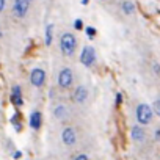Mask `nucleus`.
I'll list each match as a JSON object with an SVG mask.
<instances>
[{"mask_svg":"<svg viewBox=\"0 0 160 160\" xmlns=\"http://www.w3.org/2000/svg\"><path fill=\"white\" fill-rule=\"evenodd\" d=\"M74 28L80 32V30H82V28H83V22H82V21H80V19H75V21H74Z\"/></svg>","mask_w":160,"mask_h":160,"instance_id":"obj_18","label":"nucleus"},{"mask_svg":"<svg viewBox=\"0 0 160 160\" xmlns=\"http://www.w3.org/2000/svg\"><path fill=\"white\" fill-rule=\"evenodd\" d=\"M152 112H154L157 116H160V99H157V101L154 102V105H152Z\"/></svg>","mask_w":160,"mask_h":160,"instance_id":"obj_17","label":"nucleus"},{"mask_svg":"<svg viewBox=\"0 0 160 160\" xmlns=\"http://www.w3.org/2000/svg\"><path fill=\"white\" fill-rule=\"evenodd\" d=\"M87 99H88V90H87V87H83V85L77 87L75 91H74V94H72V101L75 104H83V102H87Z\"/></svg>","mask_w":160,"mask_h":160,"instance_id":"obj_8","label":"nucleus"},{"mask_svg":"<svg viewBox=\"0 0 160 160\" xmlns=\"http://www.w3.org/2000/svg\"><path fill=\"white\" fill-rule=\"evenodd\" d=\"M122 13L124 14H133L135 13V5L132 2H124L122 3Z\"/></svg>","mask_w":160,"mask_h":160,"instance_id":"obj_15","label":"nucleus"},{"mask_svg":"<svg viewBox=\"0 0 160 160\" xmlns=\"http://www.w3.org/2000/svg\"><path fill=\"white\" fill-rule=\"evenodd\" d=\"M61 140H63V143H64L66 146H74L75 141H77L75 130H74L72 127H66V129H63V132H61Z\"/></svg>","mask_w":160,"mask_h":160,"instance_id":"obj_7","label":"nucleus"},{"mask_svg":"<svg viewBox=\"0 0 160 160\" xmlns=\"http://www.w3.org/2000/svg\"><path fill=\"white\" fill-rule=\"evenodd\" d=\"M0 38H2V30H0Z\"/></svg>","mask_w":160,"mask_h":160,"instance_id":"obj_25","label":"nucleus"},{"mask_svg":"<svg viewBox=\"0 0 160 160\" xmlns=\"http://www.w3.org/2000/svg\"><path fill=\"white\" fill-rule=\"evenodd\" d=\"M85 33H87V36H88L90 39H93V38L96 36V28H94V27H87V28H85Z\"/></svg>","mask_w":160,"mask_h":160,"instance_id":"obj_16","label":"nucleus"},{"mask_svg":"<svg viewBox=\"0 0 160 160\" xmlns=\"http://www.w3.org/2000/svg\"><path fill=\"white\" fill-rule=\"evenodd\" d=\"M41 124H42V115H41V112H33L30 115V127L35 129V130H38L41 127Z\"/></svg>","mask_w":160,"mask_h":160,"instance_id":"obj_10","label":"nucleus"},{"mask_svg":"<svg viewBox=\"0 0 160 160\" xmlns=\"http://www.w3.org/2000/svg\"><path fill=\"white\" fill-rule=\"evenodd\" d=\"M30 10V2L28 0H14V3H13V16L18 18V19H24L27 16Z\"/></svg>","mask_w":160,"mask_h":160,"instance_id":"obj_5","label":"nucleus"},{"mask_svg":"<svg viewBox=\"0 0 160 160\" xmlns=\"http://www.w3.org/2000/svg\"><path fill=\"white\" fill-rule=\"evenodd\" d=\"M75 49H77L75 36L71 32H64L60 36V50H61V53L66 55V57H72L75 53Z\"/></svg>","mask_w":160,"mask_h":160,"instance_id":"obj_1","label":"nucleus"},{"mask_svg":"<svg viewBox=\"0 0 160 160\" xmlns=\"http://www.w3.org/2000/svg\"><path fill=\"white\" fill-rule=\"evenodd\" d=\"M53 116H55L57 119H64V118L68 116L66 105H63V104H58V105L53 108Z\"/></svg>","mask_w":160,"mask_h":160,"instance_id":"obj_12","label":"nucleus"},{"mask_svg":"<svg viewBox=\"0 0 160 160\" xmlns=\"http://www.w3.org/2000/svg\"><path fill=\"white\" fill-rule=\"evenodd\" d=\"M121 102H122V94L118 93V94H116V105H119Z\"/></svg>","mask_w":160,"mask_h":160,"instance_id":"obj_20","label":"nucleus"},{"mask_svg":"<svg viewBox=\"0 0 160 160\" xmlns=\"http://www.w3.org/2000/svg\"><path fill=\"white\" fill-rule=\"evenodd\" d=\"M57 82H58V87L63 88V90H68L72 87L74 83V74L69 68H63L60 72H58V78H57Z\"/></svg>","mask_w":160,"mask_h":160,"instance_id":"obj_3","label":"nucleus"},{"mask_svg":"<svg viewBox=\"0 0 160 160\" xmlns=\"http://www.w3.org/2000/svg\"><path fill=\"white\" fill-rule=\"evenodd\" d=\"M74 160H90V157H88L87 154H78Z\"/></svg>","mask_w":160,"mask_h":160,"instance_id":"obj_19","label":"nucleus"},{"mask_svg":"<svg viewBox=\"0 0 160 160\" xmlns=\"http://www.w3.org/2000/svg\"><path fill=\"white\" fill-rule=\"evenodd\" d=\"M130 137H132L133 141H143V140H144V130H143V127H140V126L132 127Z\"/></svg>","mask_w":160,"mask_h":160,"instance_id":"obj_11","label":"nucleus"},{"mask_svg":"<svg viewBox=\"0 0 160 160\" xmlns=\"http://www.w3.org/2000/svg\"><path fill=\"white\" fill-rule=\"evenodd\" d=\"M152 107H149L148 104H140L137 107V121L141 124V126H146L152 121Z\"/></svg>","mask_w":160,"mask_h":160,"instance_id":"obj_2","label":"nucleus"},{"mask_svg":"<svg viewBox=\"0 0 160 160\" xmlns=\"http://www.w3.org/2000/svg\"><path fill=\"white\" fill-rule=\"evenodd\" d=\"M80 2H82V5H88V3H90V0H80Z\"/></svg>","mask_w":160,"mask_h":160,"instance_id":"obj_23","label":"nucleus"},{"mask_svg":"<svg viewBox=\"0 0 160 160\" xmlns=\"http://www.w3.org/2000/svg\"><path fill=\"white\" fill-rule=\"evenodd\" d=\"M80 63L87 68H91L96 63V50L93 46H85L82 53H80Z\"/></svg>","mask_w":160,"mask_h":160,"instance_id":"obj_4","label":"nucleus"},{"mask_svg":"<svg viewBox=\"0 0 160 160\" xmlns=\"http://www.w3.org/2000/svg\"><path fill=\"white\" fill-rule=\"evenodd\" d=\"M155 138H160V130H157V133H155Z\"/></svg>","mask_w":160,"mask_h":160,"instance_id":"obj_24","label":"nucleus"},{"mask_svg":"<svg viewBox=\"0 0 160 160\" xmlns=\"http://www.w3.org/2000/svg\"><path fill=\"white\" fill-rule=\"evenodd\" d=\"M10 122H11V126L16 129V132H21V130H22V124H21V116H19V113H14V115L11 116Z\"/></svg>","mask_w":160,"mask_h":160,"instance_id":"obj_14","label":"nucleus"},{"mask_svg":"<svg viewBox=\"0 0 160 160\" xmlns=\"http://www.w3.org/2000/svg\"><path fill=\"white\" fill-rule=\"evenodd\" d=\"M11 104H13L14 107H18V108L24 105V99H22V90H21V87H19V85L13 87V90H11Z\"/></svg>","mask_w":160,"mask_h":160,"instance_id":"obj_9","label":"nucleus"},{"mask_svg":"<svg viewBox=\"0 0 160 160\" xmlns=\"http://www.w3.org/2000/svg\"><path fill=\"white\" fill-rule=\"evenodd\" d=\"M30 82H32V85L36 87V88L44 87V83H46V72H44V69L35 68V69L30 72Z\"/></svg>","mask_w":160,"mask_h":160,"instance_id":"obj_6","label":"nucleus"},{"mask_svg":"<svg viewBox=\"0 0 160 160\" xmlns=\"http://www.w3.org/2000/svg\"><path fill=\"white\" fill-rule=\"evenodd\" d=\"M52 39H53V25L49 24L46 27V35H44V44L46 46H50L52 44Z\"/></svg>","mask_w":160,"mask_h":160,"instance_id":"obj_13","label":"nucleus"},{"mask_svg":"<svg viewBox=\"0 0 160 160\" xmlns=\"http://www.w3.org/2000/svg\"><path fill=\"white\" fill-rule=\"evenodd\" d=\"M13 157H14V158H16V160H19V158H21V157H22V152H21V151H16V152H14V154H13Z\"/></svg>","mask_w":160,"mask_h":160,"instance_id":"obj_21","label":"nucleus"},{"mask_svg":"<svg viewBox=\"0 0 160 160\" xmlns=\"http://www.w3.org/2000/svg\"><path fill=\"white\" fill-rule=\"evenodd\" d=\"M5 3H7V0H0V13L5 10Z\"/></svg>","mask_w":160,"mask_h":160,"instance_id":"obj_22","label":"nucleus"},{"mask_svg":"<svg viewBox=\"0 0 160 160\" xmlns=\"http://www.w3.org/2000/svg\"><path fill=\"white\" fill-rule=\"evenodd\" d=\"M28 2H30V3H32V2H33V0H28Z\"/></svg>","mask_w":160,"mask_h":160,"instance_id":"obj_26","label":"nucleus"}]
</instances>
